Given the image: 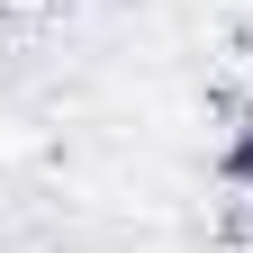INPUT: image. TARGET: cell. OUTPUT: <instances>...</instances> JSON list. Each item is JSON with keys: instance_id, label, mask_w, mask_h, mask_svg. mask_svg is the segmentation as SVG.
Masks as SVG:
<instances>
[{"instance_id": "obj_1", "label": "cell", "mask_w": 253, "mask_h": 253, "mask_svg": "<svg viewBox=\"0 0 253 253\" xmlns=\"http://www.w3.org/2000/svg\"><path fill=\"white\" fill-rule=\"evenodd\" d=\"M235 45H244V54H253V9H244V37H235Z\"/></svg>"}]
</instances>
